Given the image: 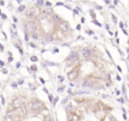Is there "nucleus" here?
I'll return each mask as SVG.
<instances>
[{
    "label": "nucleus",
    "mask_w": 129,
    "mask_h": 121,
    "mask_svg": "<svg viewBox=\"0 0 129 121\" xmlns=\"http://www.w3.org/2000/svg\"><path fill=\"white\" fill-rule=\"evenodd\" d=\"M32 37H33V39H36V40H37V39H39V33H37V32H32Z\"/></svg>",
    "instance_id": "16"
},
{
    "label": "nucleus",
    "mask_w": 129,
    "mask_h": 121,
    "mask_svg": "<svg viewBox=\"0 0 129 121\" xmlns=\"http://www.w3.org/2000/svg\"><path fill=\"white\" fill-rule=\"evenodd\" d=\"M24 104V98L22 97H16V98L13 99L12 105H9V110L8 111H12V110H20L21 107Z\"/></svg>",
    "instance_id": "2"
},
{
    "label": "nucleus",
    "mask_w": 129,
    "mask_h": 121,
    "mask_svg": "<svg viewBox=\"0 0 129 121\" xmlns=\"http://www.w3.org/2000/svg\"><path fill=\"white\" fill-rule=\"evenodd\" d=\"M42 4H44L42 1H38V3H37V6H38V5H42Z\"/></svg>",
    "instance_id": "28"
},
{
    "label": "nucleus",
    "mask_w": 129,
    "mask_h": 121,
    "mask_svg": "<svg viewBox=\"0 0 129 121\" xmlns=\"http://www.w3.org/2000/svg\"><path fill=\"white\" fill-rule=\"evenodd\" d=\"M66 63H68V65H74V64L79 63V55L77 51H71L70 55L68 56V58H66Z\"/></svg>",
    "instance_id": "3"
},
{
    "label": "nucleus",
    "mask_w": 129,
    "mask_h": 121,
    "mask_svg": "<svg viewBox=\"0 0 129 121\" xmlns=\"http://www.w3.org/2000/svg\"><path fill=\"white\" fill-rule=\"evenodd\" d=\"M30 59H31L32 62H37V60H38V57H37V56H31V58H30Z\"/></svg>",
    "instance_id": "18"
},
{
    "label": "nucleus",
    "mask_w": 129,
    "mask_h": 121,
    "mask_svg": "<svg viewBox=\"0 0 129 121\" xmlns=\"http://www.w3.org/2000/svg\"><path fill=\"white\" fill-rule=\"evenodd\" d=\"M57 101H58V98H57V97H56V98H55V99H54V101H53V103H54V104H56V103H57Z\"/></svg>",
    "instance_id": "23"
},
{
    "label": "nucleus",
    "mask_w": 129,
    "mask_h": 121,
    "mask_svg": "<svg viewBox=\"0 0 129 121\" xmlns=\"http://www.w3.org/2000/svg\"><path fill=\"white\" fill-rule=\"evenodd\" d=\"M48 21L51 23V24H56V23H57V24H58V23L61 22V19H59V17L57 16V15H55V14H53V15H51V16L48 18Z\"/></svg>",
    "instance_id": "11"
},
{
    "label": "nucleus",
    "mask_w": 129,
    "mask_h": 121,
    "mask_svg": "<svg viewBox=\"0 0 129 121\" xmlns=\"http://www.w3.org/2000/svg\"><path fill=\"white\" fill-rule=\"evenodd\" d=\"M44 14L47 15V17H48V15H53V10H51V8H48V9H44Z\"/></svg>",
    "instance_id": "14"
},
{
    "label": "nucleus",
    "mask_w": 129,
    "mask_h": 121,
    "mask_svg": "<svg viewBox=\"0 0 129 121\" xmlns=\"http://www.w3.org/2000/svg\"><path fill=\"white\" fill-rule=\"evenodd\" d=\"M30 46H31V47H33V48H36V45H34V44H32V42H31V44H30Z\"/></svg>",
    "instance_id": "27"
},
{
    "label": "nucleus",
    "mask_w": 129,
    "mask_h": 121,
    "mask_svg": "<svg viewBox=\"0 0 129 121\" xmlns=\"http://www.w3.org/2000/svg\"><path fill=\"white\" fill-rule=\"evenodd\" d=\"M112 19H113V22L114 23H117V17H115L114 15H112Z\"/></svg>",
    "instance_id": "21"
},
{
    "label": "nucleus",
    "mask_w": 129,
    "mask_h": 121,
    "mask_svg": "<svg viewBox=\"0 0 129 121\" xmlns=\"http://www.w3.org/2000/svg\"><path fill=\"white\" fill-rule=\"evenodd\" d=\"M4 65H5V63H4V62H1V60H0V66H1V68H3Z\"/></svg>",
    "instance_id": "25"
},
{
    "label": "nucleus",
    "mask_w": 129,
    "mask_h": 121,
    "mask_svg": "<svg viewBox=\"0 0 129 121\" xmlns=\"http://www.w3.org/2000/svg\"><path fill=\"white\" fill-rule=\"evenodd\" d=\"M0 50H1V51L4 50V46H3V45H1V44H0Z\"/></svg>",
    "instance_id": "26"
},
{
    "label": "nucleus",
    "mask_w": 129,
    "mask_h": 121,
    "mask_svg": "<svg viewBox=\"0 0 129 121\" xmlns=\"http://www.w3.org/2000/svg\"><path fill=\"white\" fill-rule=\"evenodd\" d=\"M31 70H32V71H36V70H37V66H36V65H32V66H31Z\"/></svg>",
    "instance_id": "22"
},
{
    "label": "nucleus",
    "mask_w": 129,
    "mask_h": 121,
    "mask_svg": "<svg viewBox=\"0 0 129 121\" xmlns=\"http://www.w3.org/2000/svg\"><path fill=\"white\" fill-rule=\"evenodd\" d=\"M96 83V78L93 77H87L82 80V87L85 88H93Z\"/></svg>",
    "instance_id": "4"
},
{
    "label": "nucleus",
    "mask_w": 129,
    "mask_h": 121,
    "mask_svg": "<svg viewBox=\"0 0 129 121\" xmlns=\"http://www.w3.org/2000/svg\"><path fill=\"white\" fill-rule=\"evenodd\" d=\"M102 121H118V120L114 118V116L110 115V114H106V115H105L104 118L102 119Z\"/></svg>",
    "instance_id": "12"
},
{
    "label": "nucleus",
    "mask_w": 129,
    "mask_h": 121,
    "mask_svg": "<svg viewBox=\"0 0 129 121\" xmlns=\"http://www.w3.org/2000/svg\"><path fill=\"white\" fill-rule=\"evenodd\" d=\"M6 118L12 119L13 121H18L21 119L20 110H12V111H8L7 114H6Z\"/></svg>",
    "instance_id": "5"
},
{
    "label": "nucleus",
    "mask_w": 129,
    "mask_h": 121,
    "mask_svg": "<svg viewBox=\"0 0 129 121\" xmlns=\"http://www.w3.org/2000/svg\"><path fill=\"white\" fill-rule=\"evenodd\" d=\"M27 109H30L31 111H34V112H40L42 109H45V104L39 101V99H33L31 102L27 104Z\"/></svg>",
    "instance_id": "1"
},
{
    "label": "nucleus",
    "mask_w": 129,
    "mask_h": 121,
    "mask_svg": "<svg viewBox=\"0 0 129 121\" xmlns=\"http://www.w3.org/2000/svg\"><path fill=\"white\" fill-rule=\"evenodd\" d=\"M40 112H41V114H42V115H45V116H48V114H49L48 109H42Z\"/></svg>",
    "instance_id": "15"
},
{
    "label": "nucleus",
    "mask_w": 129,
    "mask_h": 121,
    "mask_svg": "<svg viewBox=\"0 0 129 121\" xmlns=\"http://www.w3.org/2000/svg\"><path fill=\"white\" fill-rule=\"evenodd\" d=\"M93 55H94V50L91 48H89V47H83V48L81 49V56H82L85 59L91 58Z\"/></svg>",
    "instance_id": "6"
},
{
    "label": "nucleus",
    "mask_w": 129,
    "mask_h": 121,
    "mask_svg": "<svg viewBox=\"0 0 129 121\" xmlns=\"http://www.w3.org/2000/svg\"><path fill=\"white\" fill-rule=\"evenodd\" d=\"M4 121H13V120H12V119H9V118H5V119H4Z\"/></svg>",
    "instance_id": "24"
},
{
    "label": "nucleus",
    "mask_w": 129,
    "mask_h": 121,
    "mask_svg": "<svg viewBox=\"0 0 129 121\" xmlns=\"http://www.w3.org/2000/svg\"><path fill=\"white\" fill-rule=\"evenodd\" d=\"M1 16H3V18H4V19H5V18H6V17H7V16H6V15H5V14H1Z\"/></svg>",
    "instance_id": "31"
},
{
    "label": "nucleus",
    "mask_w": 129,
    "mask_h": 121,
    "mask_svg": "<svg viewBox=\"0 0 129 121\" xmlns=\"http://www.w3.org/2000/svg\"><path fill=\"white\" fill-rule=\"evenodd\" d=\"M25 26L29 29L30 33H32V32H36V30H37V23L33 22V21H29V23H26Z\"/></svg>",
    "instance_id": "9"
},
{
    "label": "nucleus",
    "mask_w": 129,
    "mask_h": 121,
    "mask_svg": "<svg viewBox=\"0 0 129 121\" xmlns=\"http://www.w3.org/2000/svg\"><path fill=\"white\" fill-rule=\"evenodd\" d=\"M57 27H58L59 31L65 32V31H69V30H70V24H69L68 22H65V21H61V22L57 24Z\"/></svg>",
    "instance_id": "8"
},
{
    "label": "nucleus",
    "mask_w": 129,
    "mask_h": 121,
    "mask_svg": "<svg viewBox=\"0 0 129 121\" xmlns=\"http://www.w3.org/2000/svg\"><path fill=\"white\" fill-rule=\"evenodd\" d=\"M37 15H38V9L34 7H31L29 8V9L26 10V16L30 17V18H32V17H36Z\"/></svg>",
    "instance_id": "10"
},
{
    "label": "nucleus",
    "mask_w": 129,
    "mask_h": 121,
    "mask_svg": "<svg viewBox=\"0 0 129 121\" xmlns=\"http://www.w3.org/2000/svg\"><path fill=\"white\" fill-rule=\"evenodd\" d=\"M78 77H79V66H76L73 70H71L70 72L68 73V79L70 80V81H74V80H77Z\"/></svg>",
    "instance_id": "7"
},
{
    "label": "nucleus",
    "mask_w": 129,
    "mask_h": 121,
    "mask_svg": "<svg viewBox=\"0 0 129 121\" xmlns=\"http://www.w3.org/2000/svg\"><path fill=\"white\" fill-rule=\"evenodd\" d=\"M90 15H91V16H93V18H94V19L96 18V15H95V13H94L93 10H90Z\"/></svg>",
    "instance_id": "20"
},
{
    "label": "nucleus",
    "mask_w": 129,
    "mask_h": 121,
    "mask_svg": "<svg viewBox=\"0 0 129 121\" xmlns=\"http://www.w3.org/2000/svg\"><path fill=\"white\" fill-rule=\"evenodd\" d=\"M24 9H25V6H20V7H18V12H24Z\"/></svg>",
    "instance_id": "17"
},
{
    "label": "nucleus",
    "mask_w": 129,
    "mask_h": 121,
    "mask_svg": "<svg viewBox=\"0 0 129 121\" xmlns=\"http://www.w3.org/2000/svg\"><path fill=\"white\" fill-rule=\"evenodd\" d=\"M8 60H9V62H12V60H13V57H12V56H9V58H8Z\"/></svg>",
    "instance_id": "30"
},
{
    "label": "nucleus",
    "mask_w": 129,
    "mask_h": 121,
    "mask_svg": "<svg viewBox=\"0 0 129 121\" xmlns=\"http://www.w3.org/2000/svg\"><path fill=\"white\" fill-rule=\"evenodd\" d=\"M23 82H24V81H23V79H21V80H20V81H18V83H20V85H22V83H23Z\"/></svg>",
    "instance_id": "29"
},
{
    "label": "nucleus",
    "mask_w": 129,
    "mask_h": 121,
    "mask_svg": "<svg viewBox=\"0 0 129 121\" xmlns=\"http://www.w3.org/2000/svg\"><path fill=\"white\" fill-rule=\"evenodd\" d=\"M46 121H54V120L50 115H48V116H46Z\"/></svg>",
    "instance_id": "19"
},
{
    "label": "nucleus",
    "mask_w": 129,
    "mask_h": 121,
    "mask_svg": "<svg viewBox=\"0 0 129 121\" xmlns=\"http://www.w3.org/2000/svg\"><path fill=\"white\" fill-rule=\"evenodd\" d=\"M95 113H96V115H97L98 118L101 119V120H102V119L104 118L105 115H106V114H104V112H103V110H100V111H96Z\"/></svg>",
    "instance_id": "13"
}]
</instances>
